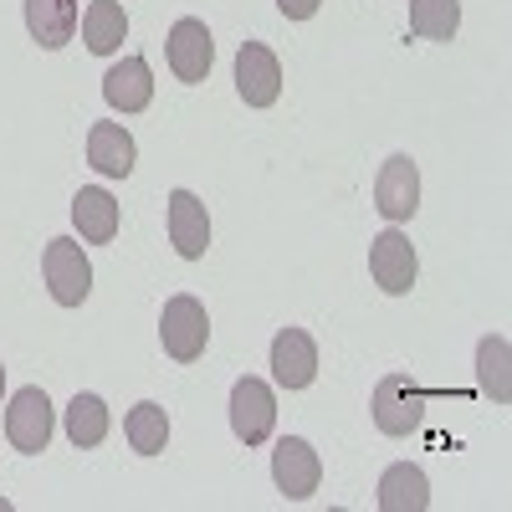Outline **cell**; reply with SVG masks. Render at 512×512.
<instances>
[{
  "label": "cell",
  "instance_id": "obj_1",
  "mask_svg": "<svg viewBox=\"0 0 512 512\" xmlns=\"http://www.w3.org/2000/svg\"><path fill=\"white\" fill-rule=\"evenodd\" d=\"M159 344L175 364H195L210 344V318H205V303L190 292H175L159 313Z\"/></svg>",
  "mask_w": 512,
  "mask_h": 512
},
{
  "label": "cell",
  "instance_id": "obj_2",
  "mask_svg": "<svg viewBox=\"0 0 512 512\" xmlns=\"http://www.w3.org/2000/svg\"><path fill=\"white\" fill-rule=\"evenodd\" d=\"M41 277H47V292L57 297L62 308H82L93 292V267H88V251H82L72 236L47 241V256H41Z\"/></svg>",
  "mask_w": 512,
  "mask_h": 512
},
{
  "label": "cell",
  "instance_id": "obj_3",
  "mask_svg": "<svg viewBox=\"0 0 512 512\" xmlns=\"http://www.w3.org/2000/svg\"><path fill=\"white\" fill-rule=\"evenodd\" d=\"M6 441L16 451H26V456L47 451V441H52V400H47L41 384H26V390L11 395V405H6Z\"/></svg>",
  "mask_w": 512,
  "mask_h": 512
},
{
  "label": "cell",
  "instance_id": "obj_4",
  "mask_svg": "<svg viewBox=\"0 0 512 512\" xmlns=\"http://www.w3.org/2000/svg\"><path fill=\"white\" fill-rule=\"evenodd\" d=\"M231 431L246 446H262L277 431V400H272V384L267 379H236L231 384Z\"/></svg>",
  "mask_w": 512,
  "mask_h": 512
},
{
  "label": "cell",
  "instance_id": "obj_5",
  "mask_svg": "<svg viewBox=\"0 0 512 512\" xmlns=\"http://www.w3.org/2000/svg\"><path fill=\"white\" fill-rule=\"evenodd\" d=\"M164 57H169V72L180 82H205L210 77V62H216V41H210L205 21L200 16H180L169 26V41H164Z\"/></svg>",
  "mask_w": 512,
  "mask_h": 512
},
{
  "label": "cell",
  "instance_id": "obj_6",
  "mask_svg": "<svg viewBox=\"0 0 512 512\" xmlns=\"http://www.w3.org/2000/svg\"><path fill=\"white\" fill-rule=\"evenodd\" d=\"M374 210L390 226L410 221L415 210H420V169L410 154H390L379 169V180H374Z\"/></svg>",
  "mask_w": 512,
  "mask_h": 512
},
{
  "label": "cell",
  "instance_id": "obj_7",
  "mask_svg": "<svg viewBox=\"0 0 512 512\" xmlns=\"http://www.w3.org/2000/svg\"><path fill=\"white\" fill-rule=\"evenodd\" d=\"M236 93L246 108H272L282 98V62L262 41H241L236 52Z\"/></svg>",
  "mask_w": 512,
  "mask_h": 512
},
{
  "label": "cell",
  "instance_id": "obj_8",
  "mask_svg": "<svg viewBox=\"0 0 512 512\" xmlns=\"http://www.w3.org/2000/svg\"><path fill=\"white\" fill-rule=\"evenodd\" d=\"M272 482H277V492H282L287 502L313 497L318 482H323V461H318V451H313L303 436H282L277 451H272Z\"/></svg>",
  "mask_w": 512,
  "mask_h": 512
},
{
  "label": "cell",
  "instance_id": "obj_9",
  "mask_svg": "<svg viewBox=\"0 0 512 512\" xmlns=\"http://www.w3.org/2000/svg\"><path fill=\"white\" fill-rule=\"evenodd\" d=\"M369 277L379 292H390V297H405L415 287V246L405 231H379L369 241Z\"/></svg>",
  "mask_w": 512,
  "mask_h": 512
},
{
  "label": "cell",
  "instance_id": "obj_10",
  "mask_svg": "<svg viewBox=\"0 0 512 512\" xmlns=\"http://www.w3.org/2000/svg\"><path fill=\"white\" fill-rule=\"evenodd\" d=\"M425 415V395L410 384V374H384L374 384V425L384 436H410Z\"/></svg>",
  "mask_w": 512,
  "mask_h": 512
},
{
  "label": "cell",
  "instance_id": "obj_11",
  "mask_svg": "<svg viewBox=\"0 0 512 512\" xmlns=\"http://www.w3.org/2000/svg\"><path fill=\"white\" fill-rule=\"evenodd\" d=\"M272 379L282 390H308L318 379V344L308 328H282L272 338Z\"/></svg>",
  "mask_w": 512,
  "mask_h": 512
},
{
  "label": "cell",
  "instance_id": "obj_12",
  "mask_svg": "<svg viewBox=\"0 0 512 512\" xmlns=\"http://www.w3.org/2000/svg\"><path fill=\"white\" fill-rule=\"evenodd\" d=\"M169 246H175L185 262H200L210 246V216L190 190H169Z\"/></svg>",
  "mask_w": 512,
  "mask_h": 512
},
{
  "label": "cell",
  "instance_id": "obj_13",
  "mask_svg": "<svg viewBox=\"0 0 512 512\" xmlns=\"http://www.w3.org/2000/svg\"><path fill=\"white\" fill-rule=\"evenodd\" d=\"M134 159H139V149H134V134H128L123 123H93L88 128V164L98 175L128 180L134 175Z\"/></svg>",
  "mask_w": 512,
  "mask_h": 512
},
{
  "label": "cell",
  "instance_id": "obj_14",
  "mask_svg": "<svg viewBox=\"0 0 512 512\" xmlns=\"http://www.w3.org/2000/svg\"><path fill=\"white\" fill-rule=\"evenodd\" d=\"M103 98H108V108H118V113H144V108L154 103V72H149V62H144V57H123L118 67H108Z\"/></svg>",
  "mask_w": 512,
  "mask_h": 512
},
{
  "label": "cell",
  "instance_id": "obj_15",
  "mask_svg": "<svg viewBox=\"0 0 512 512\" xmlns=\"http://www.w3.org/2000/svg\"><path fill=\"white\" fill-rule=\"evenodd\" d=\"M77 21H82L77 0H26V31L47 52L67 47V41L77 36Z\"/></svg>",
  "mask_w": 512,
  "mask_h": 512
},
{
  "label": "cell",
  "instance_id": "obj_16",
  "mask_svg": "<svg viewBox=\"0 0 512 512\" xmlns=\"http://www.w3.org/2000/svg\"><path fill=\"white\" fill-rule=\"evenodd\" d=\"M431 507V477L410 461H395L379 477V512H425Z\"/></svg>",
  "mask_w": 512,
  "mask_h": 512
},
{
  "label": "cell",
  "instance_id": "obj_17",
  "mask_svg": "<svg viewBox=\"0 0 512 512\" xmlns=\"http://www.w3.org/2000/svg\"><path fill=\"white\" fill-rule=\"evenodd\" d=\"M72 226L82 231V241H88V246H108L118 236V200L108 190H98V185L77 190L72 195Z\"/></svg>",
  "mask_w": 512,
  "mask_h": 512
},
{
  "label": "cell",
  "instance_id": "obj_18",
  "mask_svg": "<svg viewBox=\"0 0 512 512\" xmlns=\"http://www.w3.org/2000/svg\"><path fill=\"white\" fill-rule=\"evenodd\" d=\"M77 26H82V41H88L93 57H113L123 47V36H128V16H123L118 0H93Z\"/></svg>",
  "mask_w": 512,
  "mask_h": 512
},
{
  "label": "cell",
  "instance_id": "obj_19",
  "mask_svg": "<svg viewBox=\"0 0 512 512\" xmlns=\"http://www.w3.org/2000/svg\"><path fill=\"white\" fill-rule=\"evenodd\" d=\"M123 436H128V446H134L139 456H159L169 446V415H164V405L139 400L134 410L123 415Z\"/></svg>",
  "mask_w": 512,
  "mask_h": 512
},
{
  "label": "cell",
  "instance_id": "obj_20",
  "mask_svg": "<svg viewBox=\"0 0 512 512\" xmlns=\"http://www.w3.org/2000/svg\"><path fill=\"white\" fill-rule=\"evenodd\" d=\"M67 441L77 451H93V446L108 441V405L98 395H77L67 405Z\"/></svg>",
  "mask_w": 512,
  "mask_h": 512
},
{
  "label": "cell",
  "instance_id": "obj_21",
  "mask_svg": "<svg viewBox=\"0 0 512 512\" xmlns=\"http://www.w3.org/2000/svg\"><path fill=\"white\" fill-rule=\"evenodd\" d=\"M461 26V0H410V31L420 41H451Z\"/></svg>",
  "mask_w": 512,
  "mask_h": 512
},
{
  "label": "cell",
  "instance_id": "obj_22",
  "mask_svg": "<svg viewBox=\"0 0 512 512\" xmlns=\"http://www.w3.org/2000/svg\"><path fill=\"white\" fill-rule=\"evenodd\" d=\"M477 369H482V390L497 400V405H507V395H512V384H507V338H482L477 344Z\"/></svg>",
  "mask_w": 512,
  "mask_h": 512
},
{
  "label": "cell",
  "instance_id": "obj_23",
  "mask_svg": "<svg viewBox=\"0 0 512 512\" xmlns=\"http://www.w3.org/2000/svg\"><path fill=\"white\" fill-rule=\"evenodd\" d=\"M318 6H323V0H277V11L287 21H308V16H318Z\"/></svg>",
  "mask_w": 512,
  "mask_h": 512
},
{
  "label": "cell",
  "instance_id": "obj_24",
  "mask_svg": "<svg viewBox=\"0 0 512 512\" xmlns=\"http://www.w3.org/2000/svg\"><path fill=\"white\" fill-rule=\"evenodd\" d=\"M0 390H6V369H0Z\"/></svg>",
  "mask_w": 512,
  "mask_h": 512
}]
</instances>
